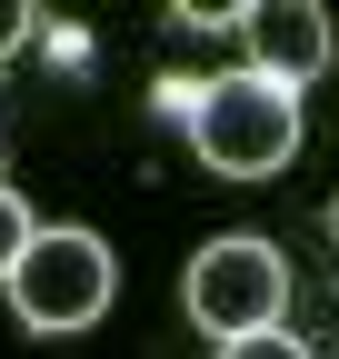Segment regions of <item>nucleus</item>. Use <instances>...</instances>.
Segmentation results:
<instances>
[{"instance_id": "obj_1", "label": "nucleus", "mask_w": 339, "mask_h": 359, "mask_svg": "<svg viewBox=\"0 0 339 359\" xmlns=\"http://www.w3.org/2000/svg\"><path fill=\"white\" fill-rule=\"evenodd\" d=\"M190 150L220 180H270L300 160V90H279L260 70H220L190 90Z\"/></svg>"}, {"instance_id": "obj_2", "label": "nucleus", "mask_w": 339, "mask_h": 359, "mask_svg": "<svg viewBox=\"0 0 339 359\" xmlns=\"http://www.w3.org/2000/svg\"><path fill=\"white\" fill-rule=\"evenodd\" d=\"M180 299H190V320L220 339V349L230 339H260V330H279V309H289V250L260 240V230H220V240L190 259Z\"/></svg>"}, {"instance_id": "obj_3", "label": "nucleus", "mask_w": 339, "mask_h": 359, "mask_svg": "<svg viewBox=\"0 0 339 359\" xmlns=\"http://www.w3.org/2000/svg\"><path fill=\"white\" fill-rule=\"evenodd\" d=\"M110 299H120V259H110L100 230H40L20 280H11L20 330H40V339H70V330L110 320Z\"/></svg>"}, {"instance_id": "obj_4", "label": "nucleus", "mask_w": 339, "mask_h": 359, "mask_svg": "<svg viewBox=\"0 0 339 359\" xmlns=\"http://www.w3.org/2000/svg\"><path fill=\"white\" fill-rule=\"evenodd\" d=\"M249 70L300 90L329 70V11L319 0H249Z\"/></svg>"}, {"instance_id": "obj_5", "label": "nucleus", "mask_w": 339, "mask_h": 359, "mask_svg": "<svg viewBox=\"0 0 339 359\" xmlns=\"http://www.w3.org/2000/svg\"><path fill=\"white\" fill-rule=\"evenodd\" d=\"M30 240H40V219L20 210V190H0V290L20 280V259H30Z\"/></svg>"}, {"instance_id": "obj_6", "label": "nucleus", "mask_w": 339, "mask_h": 359, "mask_svg": "<svg viewBox=\"0 0 339 359\" xmlns=\"http://www.w3.org/2000/svg\"><path fill=\"white\" fill-rule=\"evenodd\" d=\"M220 359H310V339H289V330H260V339H230Z\"/></svg>"}, {"instance_id": "obj_7", "label": "nucleus", "mask_w": 339, "mask_h": 359, "mask_svg": "<svg viewBox=\"0 0 339 359\" xmlns=\"http://www.w3.org/2000/svg\"><path fill=\"white\" fill-rule=\"evenodd\" d=\"M30 30H40V11H30V0H0V60H11Z\"/></svg>"}, {"instance_id": "obj_8", "label": "nucleus", "mask_w": 339, "mask_h": 359, "mask_svg": "<svg viewBox=\"0 0 339 359\" xmlns=\"http://www.w3.org/2000/svg\"><path fill=\"white\" fill-rule=\"evenodd\" d=\"M329 240H339V200H329Z\"/></svg>"}]
</instances>
